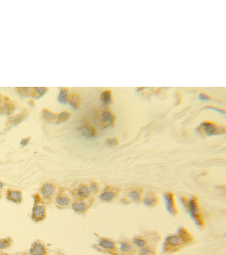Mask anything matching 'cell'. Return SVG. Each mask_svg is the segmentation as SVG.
<instances>
[{"mask_svg": "<svg viewBox=\"0 0 226 255\" xmlns=\"http://www.w3.org/2000/svg\"><path fill=\"white\" fill-rule=\"evenodd\" d=\"M188 209L189 215L194 222L198 226L204 225V222L201 213L199 211L197 200L196 198H192L188 201Z\"/></svg>", "mask_w": 226, "mask_h": 255, "instance_id": "1", "label": "cell"}, {"mask_svg": "<svg viewBox=\"0 0 226 255\" xmlns=\"http://www.w3.org/2000/svg\"><path fill=\"white\" fill-rule=\"evenodd\" d=\"M198 129L206 136L218 135L225 133V128L218 127L216 125L209 122L201 123Z\"/></svg>", "mask_w": 226, "mask_h": 255, "instance_id": "2", "label": "cell"}, {"mask_svg": "<svg viewBox=\"0 0 226 255\" xmlns=\"http://www.w3.org/2000/svg\"><path fill=\"white\" fill-rule=\"evenodd\" d=\"M166 207L168 212L172 215H175L177 214V209L175 204L174 196L171 193H168L164 195Z\"/></svg>", "mask_w": 226, "mask_h": 255, "instance_id": "3", "label": "cell"}, {"mask_svg": "<svg viewBox=\"0 0 226 255\" xmlns=\"http://www.w3.org/2000/svg\"><path fill=\"white\" fill-rule=\"evenodd\" d=\"M80 133L87 138L93 137L95 134V130L88 123L83 124L79 128Z\"/></svg>", "mask_w": 226, "mask_h": 255, "instance_id": "4", "label": "cell"}, {"mask_svg": "<svg viewBox=\"0 0 226 255\" xmlns=\"http://www.w3.org/2000/svg\"><path fill=\"white\" fill-rule=\"evenodd\" d=\"M44 207L42 206H37L33 210L32 217L36 221L42 220L44 216Z\"/></svg>", "mask_w": 226, "mask_h": 255, "instance_id": "5", "label": "cell"}, {"mask_svg": "<svg viewBox=\"0 0 226 255\" xmlns=\"http://www.w3.org/2000/svg\"><path fill=\"white\" fill-rule=\"evenodd\" d=\"M101 119L103 124H110L113 123L114 120V116L111 112L105 111L101 114Z\"/></svg>", "mask_w": 226, "mask_h": 255, "instance_id": "6", "label": "cell"}, {"mask_svg": "<svg viewBox=\"0 0 226 255\" xmlns=\"http://www.w3.org/2000/svg\"><path fill=\"white\" fill-rule=\"evenodd\" d=\"M44 253V248L39 243H35L30 250V254L32 255H43Z\"/></svg>", "mask_w": 226, "mask_h": 255, "instance_id": "7", "label": "cell"}, {"mask_svg": "<svg viewBox=\"0 0 226 255\" xmlns=\"http://www.w3.org/2000/svg\"><path fill=\"white\" fill-rule=\"evenodd\" d=\"M7 198L14 202H19L22 200V196L20 192L18 191H10L7 194Z\"/></svg>", "mask_w": 226, "mask_h": 255, "instance_id": "8", "label": "cell"}, {"mask_svg": "<svg viewBox=\"0 0 226 255\" xmlns=\"http://www.w3.org/2000/svg\"><path fill=\"white\" fill-rule=\"evenodd\" d=\"M101 100L105 105H109L111 101V96L110 91L109 90L104 91L101 95Z\"/></svg>", "mask_w": 226, "mask_h": 255, "instance_id": "9", "label": "cell"}, {"mask_svg": "<svg viewBox=\"0 0 226 255\" xmlns=\"http://www.w3.org/2000/svg\"><path fill=\"white\" fill-rule=\"evenodd\" d=\"M54 190H53V187L52 185L50 184H46L44 185L42 189H41V192L46 197H50L53 193Z\"/></svg>", "mask_w": 226, "mask_h": 255, "instance_id": "10", "label": "cell"}, {"mask_svg": "<svg viewBox=\"0 0 226 255\" xmlns=\"http://www.w3.org/2000/svg\"><path fill=\"white\" fill-rule=\"evenodd\" d=\"M115 197V194L111 192H106L100 196V199L104 201L109 202Z\"/></svg>", "mask_w": 226, "mask_h": 255, "instance_id": "11", "label": "cell"}, {"mask_svg": "<svg viewBox=\"0 0 226 255\" xmlns=\"http://www.w3.org/2000/svg\"><path fill=\"white\" fill-rule=\"evenodd\" d=\"M68 100V91L66 89H63L60 90L58 96V101L61 103H66Z\"/></svg>", "mask_w": 226, "mask_h": 255, "instance_id": "12", "label": "cell"}, {"mask_svg": "<svg viewBox=\"0 0 226 255\" xmlns=\"http://www.w3.org/2000/svg\"><path fill=\"white\" fill-rule=\"evenodd\" d=\"M47 89L45 87H36L33 89V91H32V92L34 93L33 95H35V97H39L44 95Z\"/></svg>", "mask_w": 226, "mask_h": 255, "instance_id": "13", "label": "cell"}, {"mask_svg": "<svg viewBox=\"0 0 226 255\" xmlns=\"http://www.w3.org/2000/svg\"><path fill=\"white\" fill-rule=\"evenodd\" d=\"M70 115L67 112H63L60 113V114L57 117V123H62L63 122H65L67 121L69 118Z\"/></svg>", "mask_w": 226, "mask_h": 255, "instance_id": "14", "label": "cell"}, {"mask_svg": "<svg viewBox=\"0 0 226 255\" xmlns=\"http://www.w3.org/2000/svg\"><path fill=\"white\" fill-rule=\"evenodd\" d=\"M99 245L107 249H113L114 247V244L113 243L109 241L108 240H102L99 242Z\"/></svg>", "mask_w": 226, "mask_h": 255, "instance_id": "15", "label": "cell"}, {"mask_svg": "<svg viewBox=\"0 0 226 255\" xmlns=\"http://www.w3.org/2000/svg\"><path fill=\"white\" fill-rule=\"evenodd\" d=\"M77 194L80 197H86L89 194V190L87 187L82 186L79 189Z\"/></svg>", "mask_w": 226, "mask_h": 255, "instance_id": "16", "label": "cell"}, {"mask_svg": "<svg viewBox=\"0 0 226 255\" xmlns=\"http://www.w3.org/2000/svg\"><path fill=\"white\" fill-rule=\"evenodd\" d=\"M43 116L45 120H46L48 121L54 120V119H56V116L54 114L47 110L44 111V112L43 113Z\"/></svg>", "mask_w": 226, "mask_h": 255, "instance_id": "17", "label": "cell"}, {"mask_svg": "<svg viewBox=\"0 0 226 255\" xmlns=\"http://www.w3.org/2000/svg\"><path fill=\"white\" fill-rule=\"evenodd\" d=\"M157 200L154 197H148L146 198L143 200V203L147 207H151L156 204Z\"/></svg>", "mask_w": 226, "mask_h": 255, "instance_id": "18", "label": "cell"}, {"mask_svg": "<svg viewBox=\"0 0 226 255\" xmlns=\"http://www.w3.org/2000/svg\"><path fill=\"white\" fill-rule=\"evenodd\" d=\"M128 197L133 201L138 202L140 201V195L137 192H130L128 194Z\"/></svg>", "mask_w": 226, "mask_h": 255, "instance_id": "19", "label": "cell"}, {"mask_svg": "<svg viewBox=\"0 0 226 255\" xmlns=\"http://www.w3.org/2000/svg\"><path fill=\"white\" fill-rule=\"evenodd\" d=\"M57 203L60 206H66L69 204V200L64 197H60L57 199Z\"/></svg>", "mask_w": 226, "mask_h": 255, "instance_id": "20", "label": "cell"}, {"mask_svg": "<svg viewBox=\"0 0 226 255\" xmlns=\"http://www.w3.org/2000/svg\"><path fill=\"white\" fill-rule=\"evenodd\" d=\"M18 92L20 95L24 96H27L30 94L31 89L30 88H18Z\"/></svg>", "mask_w": 226, "mask_h": 255, "instance_id": "21", "label": "cell"}, {"mask_svg": "<svg viewBox=\"0 0 226 255\" xmlns=\"http://www.w3.org/2000/svg\"><path fill=\"white\" fill-rule=\"evenodd\" d=\"M73 209L74 210L77 212L83 211L85 209V206L82 203H75L73 205Z\"/></svg>", "mask_w": 226, "mask_h": 255, "instance_id": "22", "label": "cell"}, {"mask_svg": "<svg viewBox=\"0 0 226 255\" xmlns=\"http://www.w3.org/2000/svg\"><path fill=\"white\" fill-rule=\"evenodd\" d=\"M70 104L74 108H76L78 106L79 103V99L78 97L75 95L71 96V99H70Z\"/></svg>", "mask_w": 226, "mask_h": 255, "instance_id": "23", "label": "cell"}, {"mask_svg": "<svg viewBox=\"0 0 226 255\" xmlns=\"http://www.w3.org/2000/svg\"><path fill=\"white\" fill-rule=\"evenodd\" d=\"M131 249V247L130 246V245L126 244V243H122L121 244V246H120V250L123 252H128L129 251H130Z\"/></svg>", "mask_w": 226, "mask_h": 255, "instance_id": "24", "label": "cell"}, {"mask_svg": "<svg viewBox=\"0 0 226 255\" xmlns=\"http://www.w3.org/2000/svg\"><path fill=\"white\" fill-rule=\"evenodd\" d=\"M10 245V243L7 240H0V249H5L7 248Z\"/></svg>", "mask_w": 226, "mask_h": 255, "instance_id": "25", "label": "cell"}, {"mask_svg": "<svg viewBox=\"0 0 226 255\" xmlns=\"http://www.w3.org/2000/svg\"><path fill=\"white\" fill-rule=\"evenodd\" d=\"M134 244L138 247H143L145 245V241L142 239H136L134 240Z\"/></svg>", "mask_w": 226, "mask_h": 255, "instance_id": "26", "label": "cell"}, {"mask_svg": "<svg viewBox=\"0 0 226 255\" xmlns=\"http://www.w3.org/2000/svg\"><path fill=\"white\" fill-rule=\"evenodd\" d=\"M106 144L109 146H114L118 144V141L115 138H110L106 141Z\"/></svg>", "mask_w": 226, "mask_h": 255, "instance_id": "27", "label": "cell"}, {"mask_svg": "<svg viewBox=\"0 0 226 255\" xmlns=\"http://www.w3.org/2000/svg\"><path fill=\"white\" fill-rule=\"evenodd\" d=\"M198 98L201 100H208L209 99V97L204 94H200L198 95Z\"/></svg>", "mask_w": 226, "mask_h": 255, "instance_id": "28", "label": "cell"}, {"mask_svg": "<svg viewBox=\"0 0 226 255\" xmlns=\"http://www.w3.org/2000/svg\"><path fill=\"white\" fill-rule=\"evenodd\" d=\"M29 138L24 139V140H23L21 141V142H20V145H21L22 146H26V145H27V144L29 143Z\"/></svg>", "mask_w": 226, "mask_h": 255, "instance_id": "29", "label": "cell"}, {"mask_svg": "<svg viewBox=\"0 0 226 255\" xmlns=\"http://www.w3.org/2000/svg\"><path fill=\"white\" fill-rule=\"evenodd\" d=\"M207 108L211 109V110H215V111H216L219 112H220V113H225V112L224 111H223V110H220V109H218V108H215V107H208Z\"/></svg>", "mask_w": 226, "mask_h": 255, "instance_id": "30", "label": "cell"}, {"mask_svg": "<svg viewBox=\"0 0 226 255\" xmlns=\"http://www.w3.org/2000/svg\"><path fill=\"white\" fill-rule=\"evenodd\" d=\"M148 252H149V250H148L147 248H145V249L142 250L141 254H147Z\"/></svg>", "mask_w": 226, "mask_h": 255, "instance_id": "31", "label": "cell"}, {"mask_svg": "<svg viewBox=\"0 0 226 255\" xmlns=\"http://www.w3.org/2000/svg\"><path fill=\"white\" fill-rule=\"evenodd\" d=\"M91 188H92V191H95L97 190V187H96V185H95L94 184H93V185H92L91 186Z\"/></svg>", "mask_w": 226, "mask_h": 255, "instance_id": "32", "label": "cell"}]
</instances>
